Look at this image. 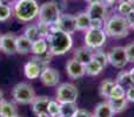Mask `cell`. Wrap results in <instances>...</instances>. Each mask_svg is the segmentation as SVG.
<instances>
[{"mask_svg": "<svg viewBox=\"0 0 134 117\" xmlns=\"http://www.w3.org/2000/svg\"><path fill=\"white\" fill-rule=\"evenodd\" d=\"M122 97H126V89L122 85L116 83L113 87V89H112L109 98H122Z\"/></svg>", "mask_w": 134, "mask_h": 117, "instance_id": "32", "label": "cell"}, {"mask_svg": "<svg viewBox=\"0 0 134 117\" xmlns=\"http://www.w3.org/2000/svg\"><path fill=\"white\" fill-rule=\"evenodd\" d=\"M42 69L44 68L39 63L31 60L24 67V73H25V76L28 80H37L38 77H40V74H41Z\"/></svg>", "mask_w": 134, "mask_h": 117, "instance_id": "14", "label": "cell"}, {"mask_svg": "<svg viewBox=\"0 0 134 117\" xmlns=\"http://www.w3.org/2000/svg\"><path fill=\"white\" fill-rule=\"evenodd\" d=\"M93 117H114V111L112 110L108 102L104 101V102H100L95 107Z\"/></svg>", "mask_w": 134, "mask_h": 117, "instance_id": "18", "label": "cell"}, {"mask_svg": "<svg viewBox=\"0 0 134 117\" xmlns=\"http://www.w3.org/2000/svg\"><path fill=\"white\" fill-rule=\"evenodd\" d=\"M126 98L128 102H134V85L130 87L126 90Z\"/></svg>", "mask_w": 134, "mask_h": 117, "instance_id": "38", "label": "cell"}, {"mask_svg": "<svg viewBox=\"0 0 134 117\" xmlns=\"http://www.w3.org/2000/svg\"><path fill=\"white\" fill-rule=\"evenodd\" d=\"M130 76H131V81H132V83H133V85H134V67L133 68H131L130 70Z\"/></svg>", "mask_w": 134, "mask_h": 117, "instance_id": "41", "label": "cell"}, {"mask_svg": "<svg viewBox=\"0 0 134 117\" xmlns=\"http://www.w3.org/2000/svg\"><path fill=\"white\" fill-rule=\"evenodd\" d=\"M108 7L105 6L104 2H93L88 4L86 13L91 19H99V20L106 21L108 19Z\"/></svg>", "mask_w": 134, "mask_h": 117, "instance_id": "10", "label": "cell"}, {"mask_svg": "<svg viewBox=\"0 0 134 117\" xmlns=\"http://www.w3.org/2000/svg\"><path fill=\"white\" fill-rule=\"evenodd\" d=\"M37 117H52L51 115H49L47 111H45V113H40V114H38Z\"/></svg>", "mask_w": 134, "mask_h": 117, "instance_id": "42", "label": "cell"}, {"mask_svg": "<svg viewBox=\"0 0 134 117\" xmlns=\"http://www.w3.org/2000/svg\"><path fill=\"white\" fill-rule=\"evenodd\" d=\"M75 23H76V30H88L91 25V18L86 12H81L75 16Z\"/></svg>", "mask_w": 134, "mask_h": 117, "instance_id": "21", "label": "cell"}, {"mask_svg": "<svg viewBox=\"0 0 134 117\" xmlns=\"http://www.w3.org/2000/svg\"><path fill=\"white\" fill-rule=\"evenodd\" d=\"M13 14V8L5 2H0V22L7 21Z\"/></svg>", "mask_w": 134, "mask_h": 117, "instance_id": "29", "label": "cell"}, {"mask_svg": "<svg viewBox=\"0 0 134 117\" xmlns=\"http://www.w3.org/2000/svg\"><path fill=\"white\" fill-rule=\"evenodd\" d=\"M126 20H127L128 26H130L131 29H134V11H132L127 16H126Z\"/></svg>", "mask_w": 134, "mask_h": 117, "instance_id": "39", "label": "cell"}, {"mask_svg": "<svg viewBox=\"0 0 134 117\" xmlns=\"http://www.w3.org/2000/svg\"><path fill=\"white\" fill-rule=\"evenodd\" d=\"M104 26H105V21L99 20V19H91V25H90L91 29H104Z\"/></svg>", "mask_w": 134, "mask_h": 117, "instance_id": "35", "label": "cell"}, {"mask_svg": "<svg viewBox=\"0 0 134 117\" xmlns=\"http://www.w3.org/2000/svg\"><path fill=\"white\" fill-rule=\"evenodd\" d=\"M40 80L46 87H57L60 82V74L55 68L45 67L40 74Z\"/></svg>", "mask_w": 134, "mask_h": 117, "instance_id": "11", "label": "cell"}, {"mask_svg": "<svg viewBox=\"0 0 134 117\" xmlns=\"http://www.w3.org/2000/svg\"><path fill=\"white\" fill-rule=\"evenodd\" d=\"M60 115L64 116H68L72 117L74 115L76 110H78V107H76V102H66V103H60Z\"/></svg>", "mask_w": 134, "mask_h": 117, "instance_id": "27", "label": "cell"}, {"mask_svg": "<svg viewBox=\"0 0 134 117\" xmlns=\"http://www.w3.org/2000/svg\"><path fill=\"white\" fill-rule=\"evenodd\" d=\"M58 117H68V116H64V115H59Z\"/></svg>", "mask_w": 134, "mask_h": 117, "instance_id": "47", "label": "cell"}, {"mask_svg": "<svg viewBox=\"0 0 134 117\" xmlns=\"http://www.w3.org/2000/svg\"><path fill=\"white\" fill-rule=\"evenodd\" d=\"M47 51H48V44H47L46 39H44V38H40L39 40H37V41H34L32 44L31 52L34 55H40V54L45 53Z\"/></svg>", "mask_w": 134, "mask_h": 117, "instance_id": "22", "label": "cell"}, {"mask_svg": "<svg viewBox=\"0 0 134 117\" xmlns=\"http://www.w3.org/2000/svg\"><path fill=\"white\" fill-rule=\"evenodd\" d=\"M88 4H93V2H102V0H86Z\"/></svg>", "mask_w": 134, "mask_h": 117, "instance_id": "43", "label": "cell"}, {"mask_svg": "<svg viewBox=\"0 0 134 117\" xmlns=\"http://www.w3.org/2000/svg\"><path fill=\"white\" fill-rule=\"evenodd\" d=\"M12 97L16 103L26 106V104H32L37 96L32 85L26 82H20L14 85L12 89Z\"/></svg>", "mask_w": 134, "mask_h": 117, "instance_id": "5", "label": "cell"}, {"mask_svg": "<svg viewBox=\"0 0 134 117\" xmlns=\"http://www.w3.org/2000/svg\"><path fill=\"white\" fill-rule=\"evenodd\" d=\"M4 1H6V2H13V1H15V0H4Z\"/></svg>", "mask_w": 134, "mask_h": 117, "instance_id": "46", "label": "cell"}, {"mask_svg": "<svg viewBox=\"0 0 134 117\" xmlns=\"http://www.w3.org/2000/svg\"><path fill=\"white\" fill-rule=\"evenodd\" d=\"M13 117H21V116H19V115H15V116H13Z\"/></svg>", "mask_w": 134, "mask_h": 117, "instance_id": "49", "label": "cell"}, {"mask_svg": "<svg viewBox=\"0 0 134 117\" xmlns=\"http://www.w3.org/2000/svg\"><path fill=\"white\" fill-rule=\"evenodd\" d=\"M37 28H38V33H39L40 38H44V39H46L48 36V34L51 33V26L45 22H40L39 21L37 23Z\"/></svg>", "mask_w": 134, "mask_h": 117, "instance_id": "34", "label": "cell"}, {"mask_svg": "<svg viewBox=\"0 0 134 117\" xmlns=\"http://www.w3.org/2000/svg\"><path fill=\"white\" fill-rule=\"evenodd\" d=\"M16 36L13 33H6V34L1 35V45H0V49L4 52L5 54L8 55H13L16 53Z\"/></svg>", "mask_w": 134, "mask_h": 117, "instance_id": "13", "label": "cell"}, {"mask_svg": "<svg viewBox=\"0 0 134 117\" xmlns=\"http://www.w3.org/2000/svg\"><path fill=\"white\" fill-rule=\"evenodd\" d=\"M107 35L104 29H88L85 33V45L86 47L93 49H99L105 45Z\"/></svg>", "mask_w": 134, "mask_h": 117, "instance_id": "7", "label": "cell"}, {"mask_svg": "<svg viewBox=\"0 0 134 117\" xmlns=\"http://www.w3.org/2000/svg\"><path fill=\"white\" fill-rule=\"evenodd\" d=\"M93 51L88 47H78V48L74 51V58L76 61H79L82 64H87L90 61L93 60Z\"/></svg>", "mask_w": 134, "mask_h": 117, "instance_id": "15", "label": "cell"}, {"mask_svg": "<svg viewBox=\"0 0 134 117\" xmlns=\"http://www.w3.org/2000/svg\"><path fill=\"white\" fill-rule=\"evenodd\" d=\"M93 59H94L95 61L99 62V63L101 64L104 68L107 66V64H108V55H107L105 52H102V51L95 52V53L93 54Z\"/></svg>", "mask_w": 134, "mask_h": 117, "instance_id": "33", "label": "cell"}, {"mask_svg": "<svg viewBox=\"0 0 134 117\" xmlns=\"http://www.w3.org/2000/svg\"><path fill=\"white\" fill-rule=\"evenodd\" d=\"M51 102V97L48 96H37L34 98V101L32 102V110L35 115L40 113H45L47 111L48 104Z\"/></svg>", "mask_w": 134, "mask_h": 117, "instance_id": "16", "label": "cell"}, {"mask_svg": "<svg viewBox=\"0 0 134 117\" xmlns=\"http://www.w3.org/2000/svg\"><path fill=\"white\" fill-rule=\"evenodd\" d=\"M57 101L59 103H66V102H76L79 96V91L76 87L71 82L61 83L58 87L55 93Z\"/></svg>", "mask_w": 134, "mask_h": 117, "instance_id": "6", "label": "cell"}, {"mask_svg": "<svg viewBox=\"0 0 134 117\" xmlns=\"http://www.w3.org/2000/svg\"><path fill=\"white\" fill-rule=\"evenodd\" d=\"M116 84L115 81L113 80H104L100 84V88H99V93L102 97L108 100L109 98V95H111V91L113 89V87Z\"/></svg>", "mask_w": 134, "mask_h": 117, "instance_id": "23", "label": "cell"}, {"mask_svg": "<svg viewBox=\"0 0 134 117\" xmlns=\"http://www.w3.org/2000/svg\"><path fill=\"white\" fill-rule=\"evenodd\" d=\"M2 101H4V93L0 90V103H1Z\"/></svg>", "mask_w": 134, "mask_h": 117, "instance_id": "44", "label": "cell"}, {"mask_svg": "<svg viewBox=\"0 0 134 117\" xmlns=\"http://www.w3.org/2000/svg\"><path fill=\"white\" fill-rule=\"evenodd\" d=\"M15 115H18V108L15 103L4 100L0 103V117H13Z\"/></svg>", "mask_w": 134, "mask_h": 117, "instance_id": "17", "label": "cell"}, {"mask_svg": "<svg viewBox=\"0 0 134 117\" xmlns=\"http://www.w3.org/2000/svg\"><path fill=\"white\" fill-rule=\"evenodd\" d=\"M60 103H59L57 100H51L48 104V108H47V113L49 114L52 117H58L60 115Z\"/></svg>", "mask_w": 134, "mask_h": 117, "instance_id": "31", "label": "cell"}, {"mask_svg": "<svg viewBox=\"0 0 134 117\" xmlns=\"http://www.w3.org/2000/svg\"><path fill=\"white\" fill-rule=\"evenodd\" d=\"M118 1V0H102V2L105 4V6H107V7H111V6H113L115 2Z\"/></svg>", "mask_w": 134, "mask_h": 117, "instance_id": "40", "label": "cell"}, {"mask_svg": "<svg viewBox=\"0 0 134 117\" xmlns=\"http://www.w3.org/2000/svg\"><path fill=\"white\" fill-rule=\"evenodd\" d=\"M15 45H16V53L18 54H27L32 49V42L24 34L16 36Z\"/></svg>", "mask_w": 134, "mask_h": 117, "instance_id": "19", "label": "cell"}, {"mask_svg": "<svg viewBox=\"0 0 134 117\" xmlns=\"http://www.w3.org/2000/svg\"><path fill=\"white\" fill-rule=\"evenodd\" d=\"M108 63H111L115 68H124L128 63V58L126 54L125 47L116 46L111 49L108 54Z\"/></svg>", "mask_w": 134, "mask_h": 117, "instance_id": "8", "label": "cell"}, {"mask_svg": "<svg viewBox=\"0 0 134 117\" xmlns=\"http://www.w3.org/2000/svg\"><path fill=\"white\" fill-rule=\"evenodd\" d=\"M2 1H4V0H0V2H2Z\"/></svg>", "mask_w": 134, "mask_h": 117, "instance_id": "50", "label": "cell"}, {"mask_svg": "<svg viewBox=\"0 0 134 117\" xmlns=\"http://www.w3.org/2000/svg\"><path fill=\"white\" fill-rule=\"evenodd\" d=\"M61 15L60 8H59L58 2L55 1H46L42 5H40L39 8V19L40 22H45L47 25L52 26L58 21L59 16Z\"/></svg>", "mask_w": 134, "mask_h": 117, "instance_id": "4", "label": "cell"}, {"mask_svg": "<svg viewBox=\"0 0 134 117\" xmlns=\"http://www.w3.org/2000/svg\"><path fill=\"white\" fill-rule=\"evenodd\" d=\"M0 45H1V34H0Z\"/></svg>", "mask_w": 134, "mask_h": 117, "instance_id": "48", "label": "cell"}, {"mask_svg": "<svg viewBox=\"0 0 134 117\" xmlns=\"http://www.w3.org/2000/svg\"><path fill=\"white\" fill-rule=\"evenodd\" d=\"M52 58H53V54L49 51H47V52H45V53L40 54V55H34L31 60L35 61L37 63H39L42 68H45V67L48 66L49 62L52 61Z\"/></svg>", "mask_w": 134, "mask_h": 117, "instance_id": "26", "label": "cell"}, {"mask_svg": "<svg viewBox=\"0 0 134 117\" xmlns=\"http://www.w3.org/2000/svg\"><path fill=\"white\" fill-rule=\"evenodd\" d=\"M46 41L48 44V51L53 55H63L71 51L73 46L72 35L59 29L49 33L48 36L46 38Z\"/></svg>", "mask_w": 134, "mask_h": 117, "instance_id": "1", "label": "cell"}, {"mask_svg": "<svg viewBox=\"0 0 134 117\" xmlns=\"http://www.w3.org/2000/svg\"><path fill=\"white\" fill-rule=\"evenodd\" d=\"M59 30H63L68 34H73L76 30V23H75V16L71 14H61L59 16L58 21L54 23Z\"/></svg>", "mask_w": 134, "mask_h": 117, "instance_id": "9", "label": "cell"}, {"mask_svg": "<svg viewBox=\"0 0 134 117\" xmlns=\"http://www.w3.org/2000/svg\"><path fill=\"white\" fill-rule=\"evenodd\" d=\"M126 54H127L128 62H133L134 63V42H131L125 47Z\"/></svg>", "mask_w": 134, "mask_h": 117, "instance_id": "36", "label": "cell"}, {"mask_svg": "<svg viewBox=\"0 0 134 117\" xmlns=\"http://www.w3.org/2000/svg\"><path fill=\"white\" fill-rule=\"evenodd\" d=\"M85 69H86V74H87V75H90V76H97V75H99V74L102 71L104 67H102L98 61H95V60L93 59L92 61H90L85 66Z\"/></svg>", "mask_w": 134, "mask_h": 117, "instance_id": "24", "label": "cell"}, {"mask_svg": "<svg viewBox=\"0 0 134 117\" xmlns=\"http://www.w3.org/2000/svg\"><path fill=\"white\" fill-rule=\"evenodd\" d=\"M107 102H108V104L111 106L114 114L122 113L124 110H126L127 104H128V101L126 97H122V98H108Z\"/></svg>", "mask_w": 134, "mask_h": 117, "instance_id": "20", "label": "cell"}, {"mask_svg": "<svg viewBox=\"0 0 134 117\" xmlns=\"http://www.w3.org/2000/svg\"><path fill=\"white\" fill-rule=\"evenodd\" d=\"M115 82L118 84L122 85L124 88L125 87H132L133 83L131 81V76H130V71L128 70H121L120 73L116 75V78H115Z\"/></svg>", "mask_w": 134, "mask_h": 117, "instance_id": "25", "label": "cell"}, {"mask_svg": "<svg viewBox=\"0 0 134 117\" xmlns=\"http://www.w3.org/2000/svg\"><path fill=\"white\" fill-rule=\"evenodd\" d=\"M128 2L131 4V6H132V9L134 11V0H128Z\"/></svg>", "mask_w": 134, "mask_h": 117, "instance_id": "45", "label": "cell"}, {"mask_svg": "<svg viewBox=\"0 0 134 117\" xmlns=\"http://www.w3.org/2000/svg\"><path fill=\"white\" fill-rule=\"evenodd\" d=\"M130 26L126 20L125 16H121L120 14H114V15L108 16L105 21L104 30L107 36L115 38V39H121L128 35L130 33Z\"/></svg>", "mask_w": 134, "mask_h": 117, "instance_id": "3", "label": "cell"}, {"mask_svg": "<svg viewBox=\"0 0 134 117\" xmlns=\"http://www.w3.org/2000/svg\"><path fill=\"white\" fill-rule=\"evenodd\" d=\"M72 117H93V115L90 113V111H87V110H83V109H78Z\"/></svg>", "mask_w": 134, "mask_h": 117, "instance_id": "37", "label": "cell"}, {"mask_svg": "<svg viewBox=\"0 0 134 117\" xmlns=\"http://www.w3.org/2000/svg\"><path fill=\"white\" fill-rule=\"evenodd\" d=\"M24 35H25V36L27 38V39L30 40L32 44L34 41H37V40L40 39V35H39V33H38L37 25H28V26H26L25 30H24Z\"/></svg>", "mask_w": 134, "mask_h": 117, "instance_id": "28", "label": "cell"}, {"mask_svg": "<svg viewBox=\"0 0 134 117\" xmlns=\"http://www.w3.org/2000/svg\"><path fill=\"white\" fill-rule=\"evenodd\" d=\"M39 8L37 0H15L13 5V13L18 20L23 22H30L39 15Z\"/></svg>", "mask_w": 134, "mask_h": 117, "instance_id": "2", "label": "cell"}, {"mask_svg": "<svg viewBox=\"0 0 134 117\" xmlns=\"http://www.w3.org/2000/svg\"><path fill=\"white\" fill-rule=\"evenodd\" d=\"M66 73L71 78H74V80L80 78L86 74L85 64L80 63L75 59H71L66 63Z\"/></svg>", "mask_w": 134, "mask_h": 117, "instance_id": "12", "label": "cell"}, {"mask_svg": "<svg viewBox=\"0 0 134 117\" xmlns=\"http://www.w3.org/2000/svg\"><path fill=\"white\" fill-rule=\"evenodd\" d=\"M132 11H133L132 6H131V4L128 2V0H120L119 6H118V12L121 16H125L126 18Z\"/></svg>", "mask_w": 134, "mask_h": 117, "instance_id": "30", "label": "cell"}]
</instances>
